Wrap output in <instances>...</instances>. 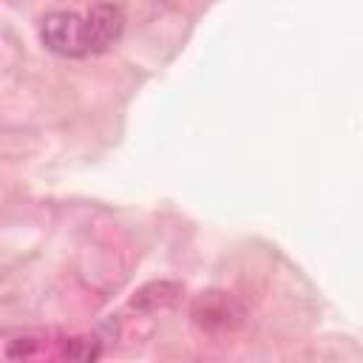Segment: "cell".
Masks as SVG:
<instances>
[{
  "instance_id": "obj_4",
  "label": "cell",
  "mask_w": 363,
  "mask_h": 363,
  "mask_svg": "<svg viewBox=\"0 0 363 363\" xmlns=\"http://www.w3.org/2000/svg\"><path fill=\"white\" fill-rule=\"evenodd\" d=\"M179 286L176 284H167V281H162V284H147L145 289H139L136 292V298H133V306H139V309H156V306H170L176 298H179Z\"/></svg>"
},
{
  "instance_id": "obj_3",
  "label": "cell",
  "mask_w": 363,
  "mask_h": 363,
  "mask_svg": "<svg viewBox=\"0 0 363 363\" xmlns=\"http://www.w3.org/2000/svg\"><path fill=\"white\" fill-rule=\"evenodd\" d=\"M241 306L224 292H207L193 306V318L201 329H233L241 323Z\"/></svg>"
},
{
  "instance_id": "obj_2",
  "label": "cell",
  "mask_w": 363,
  "mask_h": 363,
  "mask_svg": "<svg viewBox=\"0 0 363 363\" xmlns=\"http://www.w3.org/2000/svg\"><path fill=\"white\" fill-rule=\"evenodd\" d=\"M85 23H88V48H91V54L108 51L111 45L119 43V37L125 31V14L113 3L91 6L85 11Z\"/></svg>"
},
{
  "instance_id": "obj_1",
  "label": "cell",
  "mask_w": 363,
  "mask_h": 363,
  "mask_svg": "<svg viewBox=\"0 0 363 363\" xmlns=\"http://www.w3.org/2000/svg\"><path fill=\"white\" fill-rule=\"evenodd\" d=\"M40 43L60 57H88V23L85 11H51L40 20Z\"/></svg>"
}]
</instances>
